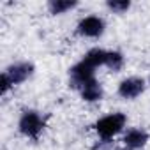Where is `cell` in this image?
Masks as SVG:
<instances>
[{
  "mask_svg": "<svg viewBox=\"0 0 150 150\" xmlns=\"http://www.w3.org/2000/svg\"><path fill=\"white\" fill-rule=\"evenodd\" d=\"M94 80H97L96 69L90 67V65H88L87 62H83V60L76 62V64L69 69V87L74 88V90H78V92H80L87 83H90V81H94Z\"/></svg>",
  "mask_w": 150,
  "mask_h": 150,
  "instance_id": "3957f363",
  "label": "cell"
},
{
  "mask_svg": "<svg viewBox=\"0 0 150 150\" xmlns=\"http://www.w3.org/2000/svg\"><path fill=\"white\" fill-rule=\"evenodd\" d=\"M150 141V132L143 127H127L122 134V145L129 150H143Z\"/></svg>",
  "mask_w": 150,
  "mask_h": 150,
  "instance_id": "52a82bcc",
  "label": "cell"
},
{
  "mask_svg": "<svg viewBox=\"0 0 150 150\" xmlns=\"http://www.w3.org/2000/svg\"><path fill=\"white\" fill-rule=\"evenodd\" d=\"M146 81H148V85H150V76H148V80H146Z\"/></svg>",
  "mask_w": 150,
  "mask_h": 150,
  "instance_id": "9a60e30c",
  "label": "cell"
},
{
  "mask_svg": "<svg viewBox=\"0 0 150 150\" xmlns=\"http://www.w3.org/2000/svg\"><path fill=\"white\" fill-rule=\"evenodd\" d=\"M115 150H129V148H125V146H124V145H122V146H117V148H115Z\"/></svg>",
  "mask_w": 150,
  "mask_h": 150,
  "instance_id": "5bb4252c",
  "label": "cell"
},
{
  "mask_svg": "<svg viewBox=\"0 0 150 150\" xmlns=\"http://www.w3.org/2000/svg\"><path fill=\"white\" fill-rule=\"evenodd\" d=\"M80 96H81V99L85 101V103H99V101H103V97H104V87H103V83L99 81V80H94V81H90V83H87L81 90H80Z\"/></svg>",
  "mask_w": 150,
  "mask_h": 150,
  "instance_id": "ba28073f",
  "label": "cell"
},
{
  "mask_svg": "<svg viewBox=\"0 0 150 150\" xmlns=\"http://www.w3.org/2000/svg\"><path fill=\"white\" fill-rule=\"evenodd\" d=\"M106 58H108V50L96 46V48H90V50L83 55L81 60L87 62L90 67H94V69L97 71L99 67H104V65H106Z\"/></svg>",
  "mask_w": 150,
  "mask_h": 150,
  "instance_id": "9c48e42d",
  "label": "cell"
},
{
  "mask_svg": "<svg viewBox=\"0 0 150 150\" xmlns=\"http://www.w3.org/2000/svg\"><path fill=\"white\" fill-rule=\"evenodd\" d=\"M125 129H127V115L122 111L108 113V115L97 118L94 124V131L97 132L99 139H103V141H111L118 134H124Z\"/></svg>",
  "mask_w": 150,
  "mask_h": 150,
  "instance_id": "6da1fadb",
  "label": "cell"
},
{
  "mask_svg": "<svg viewBox=\"0 0 150 150\" xmlns=\"http://www.w3.org/2000/svg\"><path fill=\"white\" fill-rule=\"evenodd\" d=\"M78 6H80L78 0H50V2H46V9L51 16H60V14L71 13Z\"/></svg>",
  "mask_w": 150,
  "mask_h": 150,
  "instance_id": "30bf717a",
  "label": "cell"
},
{
  "mask_svg": "<svg viewBox=\"0 0 150 150\" xmlns=\"http://www.w3.org/2000/svg\"><path fill=\"white\" fill-rule=\"evenodd\" d=\"M2 72H6L7 78L11 80V83H13L14 87H18V85H21V83L28 81V80L34 76L35 65H34V62H30V60H20V62L9 64Z\"/></svg>",
  "mask_w": 150,
  "mask_h": 150,
  "instance_id": "8992f818",
  "label": "cell"
},
{
  "mask_svg": "<svg viewBox=\"0 0 150 150\" xmlns=\"http://www.w3.org/2000/svg\"><path fill=\"white\" fill-rule=\"evenodd\" d=\"M46 129V115H42L39 110L27 108L20 113L18 118V132L32 141H37L41 134Z\"/></svg>",
  "mask_w": 150,
  "mask_h": 150,
  "instance_id": "7a4b0ae2",
  "label": "cell"
},
{
  "mask_svg": "<svg viewBox=\"0 0 150 150\" xmlns=\"http://www.w3.org/2000/svg\"><path fill=\"white\" fill-rule=\"evenodd\" d=\"M125 65V57L120 50H108V58H106V69L111 72H120Z\"/></svg>",
  "mask_w": 150,
  "mask_h": 150,
  "instance_id": "8fae6325",
  "label": "cell"
},
{
  "mask_svg": "<svg viewBox=\"0 0 150 150\" xmlns=\"http://www.w3.org/2000/svg\"><path fill=\"white\" fill-rule=\"evenodd\" d=\"M13 88H14V85H13V83H11V80L7 78V74H6V72H2V74H0V96L6 97Z\"/></svg>",
  "mask_w": 150,
  "mask_h": 150,
  "instance_id": "4fadbf2b",
  "label": "cell"
},
{
  "mask_svg": "<svg viewBox=\"0 0 150 150\" xmlns=\"http://www.w3.org/2000/svg\"><path fill=\"white\" fill-rule=\"evenodd\" d=\"M104 6L113 14H125L132 7V2H131V0H108Z\"/></svg>",
  "mask_w": 150,
  "mask_h": 150,
  "instance_id": "7c38bea8",
  "label": "cell"
},
{
  "mask_svg": "<svg viewBox=\"0 0 150 150\" xmlns=\"http://www.w3.org/2000/svg\"><path fill=\"white\" fill-rule=\"evenodd\" d=\"M146 85H148V81L141 76H127L118 83L117 94L124 101H134V99H138L139 96L145 94Z\"/></svg>",
  "mask_w": 150,
  "mask_h": 150,
  "instance_id": "5b68a950",
  "label": "cell"
},
{
  "mask_svg": "<svg viewBox=\"0 0 150 150\" xmlns=\"http://www.w3.org/2000/svg\"><path fill=\"white\" fill-rule=\"evenodd\" d=\"M104 32H106V21L97 14L83 16L76 25V34L83 39H99Z\"/></svg>",
  "mask_w": 150,
  "mask_h": 150,
  "instance_id": "277c9868",
  "label": "cell"
}]
</instances>
